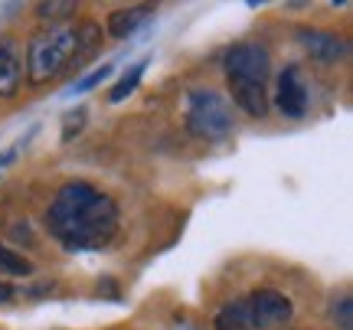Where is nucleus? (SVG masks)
Segmentation results:
<instances>
[{"label":"nucleus","instance_id":"nucleus-10","mask_svg":"<svg viewBox=\"0 0 353 330\" xmlns=\"http://www.w3.org/2000/svg\"><path fill=\"white\" fill-rule=\"evenodd\" d=\"M151 7H128V10H114L112 17H108V33H112L114 39H125L131 37L134 30H138L148 17H151Z\"/></svg>","mask_w":353,"mask_h":330},{"label":"nucleus","instance_id":"nucleus-17","mask_svg":"<svg viewBox=\"0 0 353 330\" xmlns=\"http://www.w3.org/2000/svg\"><path fill=\"white\" fill-rule=\"evenodd\" d=\"M13 294H17V291H13V285H10V281H3V278H0V305H7V301L13 298Z\"/></svg>","mask_w":353,"mask_h":330},{"label":"nucleus","instance_id":"nucleus-12","mask_svg":"<svg viewBox=\"0 0 353 330\" xmlns=\"http://www.w3.org/2000/svg\"><path fill=\"white\" fill-rule=\"evenodd\" d=\"M0 275H33V262L7 245H0Z\"/></svg>","mask_w":353,"mask_h":330},{"label":"nucleus","instance_id":"nucleus-7","mask_svg":"<svg viewBox=\"0 0 353 330\" xmlns=\"http://www.w3.org/2000/svg\"><path fill=\"white\" fill-rule=\"evenodd\" d=\"M298 39L317 63H341L347 56V39L330 30H298Z\"/></svg>","mask_w":353,"mask_h":330},{"label":"nucleus","instance_id":"nucleus-6","mask_svg":"<svg viewBox=\"0 0 353 330\" xmlns=\"http://www.w3.org/2000/svg\"><path fill=\"white\" fill-rule=\"evenodd\" d=\"M307 105H311V95H307V85L301 79V69L288 65L278 79V108H281L285 118H304Z\"/></svg>","mask_w":353,"mask_h":330},{"label":"nucleus","instance_id":"nucleus-8","mask_svg":"<svg viewBox=\"0 0 353 330\" xmlns=\"http://www.w3.org/2000/svg\"><path fill=\"white\" fill-rule=\"evenodd\" d=\"M23 82V63L10 39H0V99H13Z\"/></svg>","mask_w":353,"mask_h":330},{"label":"nucleus","instance_id":"nucleus-13","mask_svg":"<svg viewBox=\"0 0 353 330\" xmlns=\"http://www.w3.org/2000/svg\"><path fill=\"white\" fill-rule=\"evenodd\" d=\"M112 72H114V65H112V63H101L99 69H92L88 76H82V79H79V82H76V89H72V92H92V89H95V85H101L105 79L112 76Z\"/></svg>","mask_w":353,"mask_h":330},{"label":"nucleus","instance_id":"nucleus-4","mask_svg":"<svg viewBox=\"0 0 353 330\" xmlns=\"http://www.w3.org/2000/svg\"><path fill=\"white\" fill-rule=\"evenodd\" d=\"M187 127L193 138L203 141H223L232 134L236 118H232V105L226 95L213 89H193L187 95Z\"/></svg>","mask_w":353,"mask_h":330},{"label":"nucleus","instance_id":"nucleus-16","mask_svg":"<svg viewBox=\"0 0 353 330\" xmlns=\"http://www.w3.org/2000/svg\"><path fill=\"white\" fill-rule=\"evenodd\" d=\"M334 320H337L341 330H353V301L350 298H341V301L334 305Z\"/></svg>","mask_w":353,"mask_h":330},{"label":"nucleus","instance_id":"nucleus-1","mask_svg":"<svg viewBox=\"0 0 353 330\" xmlns=\"http://www.w3.org/2000/svg\"><path fill=\"white\" fill-rule=\"evenodd\" d=\"M46 226L69 252H99L118 232V203L85 180H72L56 190Z\"/></svg>","mask_w":353,"mask_h":330},{"label":"nucleus","instance_id":"nucleus-11","mask_svg":"<svg viewBox=\"0 0 353 330\" xmlns=\"http://www.w3.org/2000/svg\"><path fill=\"white\" fill-rule=\"evenodd\" d=\"M144 69H148V59H141V63L131 65L125 76H121V79H118V82L112 85V92H108V102H125L128 95L138 89V82H141V76H144Z\"/></svg>","mask_w":353,"mask_h":330},{"label":"nucleus","instance_id":"nucleus-3","mask_svg":"<svg viewBox=\"0 0 353 330\" xmlns=\"http://www.w3.org/2000/svg\"><path fill=\"white\" fill-rule=\"evenodd\" d=\"M76 63V26H50L26 46V79L46 85Z\"/></svg>","mask_w":353,"mask_h":330},{"label":"nucleus","instance_id":"nucleus-9","mask_svg":"<svg viewBox=\"0 0 353 330\" xmlns=\"http://www.w3.org/2000/svg\"><path fill=\"white\" fill-rule=\"evenodd\" d=\"M232 99H236V105L242 112L252 114V118H265L268 114V92H265V85H249V82L232 85Z\"/></svg>","mask_w":353,"mask_h":330},{"label":"nucleus","instance_id":"nucleus-14","mask_svg":"<svg viewBox=\"0 0 353 330\" xmlns=\"http://www.w3.org/2000/svg\"><path fill=\"white\" fill-rule=\"evenodd\" d=\"M85 118H88L85 108H76V112H65V118H63V144H69V141H72V138L79 134V131L85 127Z\"/></svg>","mask_w":353,"mask_h":330},{"label":"nucleus","instance_id":"nucleus-18","mask_svg":"<svg viewBox=\"0 0 353 330\" xmlns=\"http://www.w3.org/2000/svg\"><path fill=\"white\" fill-rule=\"evenodd\" d=\"M13 157H17V151H7V154H0V167H3V164H10Z\"/></svg>","mask_w":353,"mask_h":330},{"label":"nucleus","instance_id":"nucleus-2","mask_svg":"<svg viewBox=\"0 0 353 330\" xmlns=\"http://www.w3.org/2000/svg\"><path fill=\"white\" fill-rule=\"evenodd\" d=\"M294 318V305L288 294L275 291V288H262V291L239 298L216 318L219 330H278L288 327Z\"/></svg>","mask_w":353,"mask_h":330},{"label":"nucleus","instance_id":"nucleus-5","mask_svg":"<svg viewBox=\"0 0 353 330\" xmlns=\"http://www.w3.org/2000/svg\"><path fill=\"white\" fill-rule=\"evenodd\" d=\"M272 72V59H268V50L259 46V43H239L226 52V76L229 85H265V79Z\"/></svg>","mask_w":353,"mask_h":330},{"label":"nucleus","instance_id":"nucleus-15","mask_svg":"<svg viewBox=\"0 0 353 330\" xmlns=\"http://www.w3.org/2000/svg\"><path fill=\"white\" fill-rule=\"evenodd\" d=\"M37 13H39V20H59V17L76 13V3H39Z\"/></svg>","mask_w":353,"mask_h":330},{"label":"nucleus","instance_id":"nucleus-19","mask_svg":"<svg viewBox=\"0 0 353 330\" xmlns=\"http://www.w3.org/2000/svg\"><path fill=\"white\" fill-rule=\"evenodd\" d=\"M176 330H196V327H190V324H183V327H176Z\"/></svg>","mask_w":353,"mask_h":330}]
</instances>
